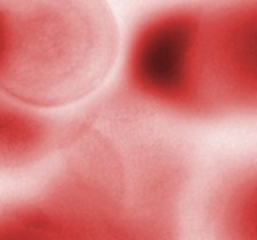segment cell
<instances>
[{
    "instance_id": "obj_1",
    "label": "cell",
    "mask_w": 257,
    "mask_h": 240,
    "mask_svg": "<svg viewBox=\"0 0 257 240\" xmlns=\"http://www.w3.org/2000/svg\"><path fill=\"white\" fill-rule=\"evenodd\" d=\"M38 191L69 240H181L178 177L164 158L93 120L71 122Z\"/></svg>"
},
{
    "instance_id": "obj_2",
    "label": "cell",
    "mask_w": 257,
    "mask_h": 240,
    "mask_svg": "<svg viewBox=\"0 0 257 240\" xmlns=\"http://www.w3.org/2000/svg\"><path fill=\"white\" fill-rule=\"evenodd\" d=\"M8 36L0 90L57 113L93 95L111 72L120 36L111 8L96 0L5 2Z\"/></svg>"
},
{
    "instance_id": "obj_3",
    "label": "cell",
    "mask_w": 257,
    "mask_h": 240,
    "mask_svg": "<svg viewBox=\"0 0 257 240\" xmlns=\"http://www.w3.org/2000/svg\"><path fill=\"white\" fill-rule=\"evenodd\" d=\"M197 60L206 120L257 114V2L203 8Z\"/></svg>"
},
{
    "instance_id": "obj_4",
    "label": "cell",
    "mask_w": 257,
    "mask_h": 240,
    "mask_svg": "<svg viewBox=\"0 0 257 240\" xmlns=\"http://www.w3.org/2000/svg\"><path fill=\"white\" fill-rule=\"evenodd\" d=\"M24 105L0 90V174L42 165L63 149L71 122Z\"/></svg>"
},
{
    "instance_id": "obj_5",
    "label": "cell",
    "mask_w": 257,
    "mask_h": 240,
    "mask_svg": "<svg viewBox=\"0 0 257 240\" xmlns=\"http://www.w3.org/2000/svg\"><path fill=\"white\" fill-rule=\"evenodd\" d=\"M211 230L215 240H257V165L235 176L218 192Z\"/></svg>"
},
{
    "instance_id": "obj_6",
    "label": "cell",
    "mask_w": 257,
    "mask_h": 240,
    "mask_svg": "<svg viewBox=\"0 0 257 240\" xmlns=\"http://www.w3.org/2000/svg\"><path fill=\"white\" fill-rule=\"evenodd\" d=\"M0 240H69L62 221L39 192L0 200Z\"/></svg>"
},
{
    "instance_id": "obj_7",
    "label": "cell",
    "mask_w": 257,
    "mask_h": 240,
    "mask_svg": "<svg viewBox=\"0 0 257 240\" xmlns=\"http://www.w3.org/2000/svg\"><path fill=\"white\" fill-rule=\"evenodd\" d=\"M6 36H8V11H6V3L0 2V63L5 54Z\"/></svg>"
}]
</instances>
